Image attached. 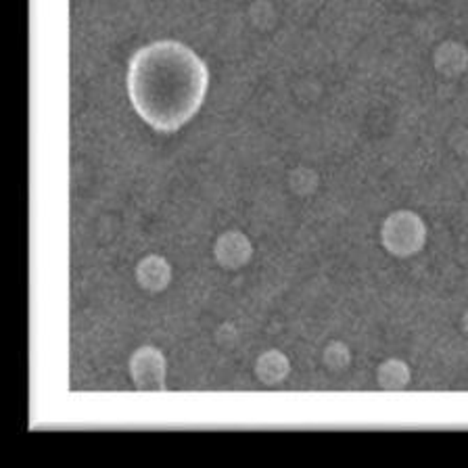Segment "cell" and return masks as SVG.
<instances>
[{
	"instance_id": "obj_1",
	"label": "cell",
	"mask_w": 468,
	"mask_h": 468,
	"mask_svg": "<svg viewBox=\"0 0 468 468\" xmlns=\"http://www.w3.org/2000/svg\"><path fill=\"white\" fill-rule=\"evenodd\" d=\"M207 68L178 42H155L130 63L128 93L138 116L159 132H173L199 109Z\"/></svg>"
},
{
	"instance_id": "obj_8",
	"label": "cell",
	"mask_w": 468,
	"mask_h": 468,
	"mask_svg": "<svg viewBox=\"0 0 468 468\" xmlns=\"http://www.w3.org/2000/svg\"><path fill=\"white\" fill-rule=\"evenodd\" d=\"M464 328H466V333H468V311H466V316H464Z\"/></svg>"
},
{
	"instance_id": "obj_2",
	"label": "cell",
	"mask_w": 468,
	"mask_h": 468,
	"mask_svg": "<svg viewBox=\"0 0 468 468\" xmlns=\"http://www.w3.org/2000/svg\"><path fill=\"white\" fill-rule=\"evenodd\" d=\"M383 245L389 254L410 257L424 245V226L414 214H395L383 228Z\"/></svg>"
},
{
	"instance_id": "obj_7",
	"label": "cell",
	"mask_w": 468,
	"mask_h": 468,
	"mask_svg": "<svg viewBox=\"0 0 468 468\" xmlns=\"http://www.w3.org/2000/svg\"><path fill=\"white\" fill-rule=\"evenodd\" d=\"M407 381H410V372H407V366L404 362L389 359V362L381 366L379 383L385 389H401L407 385Z\"/></svg>"
},
{
	"instance_id": "obj_4",
	"label": "cell",
	"mask_w": 468,
	"mask_h": 468,
	"mask_svg": "<svg viewBox=\"0 0 468 468\" xmlns=\"http://www.w3.org/2000/svg\"><path fill=\"white\" fill-rule=\"evenodd\" d=\"M136 278L141 283L142 289L159 293L164 291L172 280V270L167 266L164 257L151 255L147 260H142L136 268Z\"/></svg>"
},
{
	"instance_id": "obj_3",
	"label": "cell",
	"mask_w": 468,
	"mask_h": 468,
	"mask_svg": "<svg viewBox=\"0 0 468 468\" xmlns=\"http://www.w3.org/2000/svg\"><path fill=\"white\" fill-rule=\"evenodd\" d=\"M132 379L138 389H164L165 359L155 347H142L132 356Z\"/></svg>"
},
{
	"instance_id": "obj_5",
	"label": "cell",
	"mask_w": 468,
	"mask_h": 468,
	"mask_svg": "<svg viewBox=\"0 0 468 468\" xmlns=\"http://www.w3.org/2000/svg\"><path fill=\"white\" fill-rule=\"evenodd\" d=\"M249 255H251V247L247 238L238 232L224 234V237L218 241V245H215V257H218V262L226 268L243 266V263L249 260Z\"/></svg>"
},
{
	"instance_id": "obj_6",
	"label": "cell",
	"mask_w": 468,
	"mask_h": 468,
	"mask_svg": "<svg viewBox=\"0 0 468 468\" xmlns=\"http://www.w3.org/2000/svg\"><path fill=\"white\" fill-rule=\"evenodd\" d=\"M257 376L263 383H278L289 375V359H286L280 351H266L257 359Z\"/></svg>"
}]
</instances>
